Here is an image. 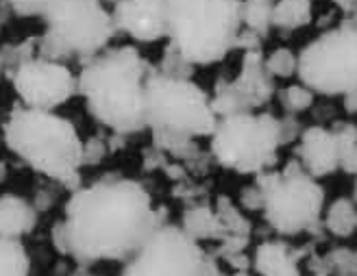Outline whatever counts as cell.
<instances>
[{
	"label": "cell",
	"instance_id": "cell-1",
	"mask_svg": "<svg viewBox=\"0 0 357 276\" xmlns=\"http://www.w3.org/2000/svg\"><path fill=\"white\" fill-rule=\"evenodd\" d=\"M162 227L151 194L129 178H105L77 190L52 244L79 263L127 261Z\"/></svg>",
	"mask_w": 357,
	"mask_h": 276
},
{
	"label": "cell",
	"instance_id": "cell-2",
	"mask_svg": "<svg viewBox=\"0 0 357 276\" xmlns=\"http://www.w3.org/2000/svg\"><path fill=\"white\" fill-rule=\"evenodd\" d=\"M149 66L131 46L107 50L89 59L77 79L87 112L116 133L146 126Z\"/></svg>",
	"mask_w": 357,
	"mask_h": 276
},
{
	"label": "cell",
	"instance_id": "cell-3",
	"mask_svg": "<svg viewBox=\"0 0 357 276\" xmlns=\"http://www.w3.org/2000/svg\"><path fill=\"white\" fill-rule=\"evenodd\" d=\"M5 144L35 172L63 185H79L83 165V141L75 124L40 109L15 107L5 122Z\"/></svg>",
	"mask_w": 357,
	"mask_h": 276
},
{
	"label": "cell",
	"instance_id": "cell-4",
	"mask_svg": "<svg viewBox=\"0 0 357 276\" xmlns=\"http://www.w3.org/2000/svg\"><path fill=\"white\" fill-rule=\"evenodd\" d=\"M240 0H166L172 48L190 66L220 61L236 48Z\"/></svg>",
	"mask_w": 357,
	"mask_h": 276
},
{
	"label": "cell",
	"instance_id": "cell-5",
	"mask_svg": "<svg viewBox=\"0 0 357 276\" xmlns=\"http://www.w3.org/2000/svg\"><path fill=\"white\" fill-rule=\"evenodd\" d=\"M218 116L205 91L183 79L151 75L146 81V126L164 146L185 144L216 131Z\"/></svg>",
	"mask_w": 357,
	"mask_h": 276
},
{
	"label": "cell",
	"instance_id": "cell-6",
	"mask_svg": "<svg viewBox=\"0 0 357 276\" xmlns=\"http://www.w3.org/2000/svg\"><path fill=\"white\" fill-rule=\"evenodd\" d=\"M114 17L100 0H68L50 17L38 40L40 57L50 61L94 59L114 38Z\"/></svg>",
	"mask_w": 357,
	"mask_h": 276
},
{
	"label": "cell",
	"instance_id": "cell-7",
	"mask_svg": "<svg viewBox=\"0 0 357 276\" xmlns=\"http://www.w3.org/2000/svg\"><path fill=\"white\" fill-rule=\"evenodd\" d=\"M211 137L213 157L238 174H253L268 168L285 139L283 124L266 114L227 116L218 120Z\"/></svg>",
	"mask_w": 357,
	"mask_h": 276
},
{
	"label": "cell",
	"instance_id": "cell-8",
	"mask_svg": "<svg viewBox=\"0 0 357 276\" xmlns=\"http://www.w3.org/2000/svg\"><path fill=\"white\" fill-rule=\"evenodd\" d=\"M259 192L266 220L273 229L285 235L310 229L318 220L325 198L318 183L298 165H290L285 172L277 174H261Z\"/></svg>",
	"mask_w": 357,
	"mask_h": 276
},
{
	"label": "cell",
	"instance_id": "cell-9",
	"mask_svg": "<svg viewBox=\"0 0 357 276\" xmlns=\"http://www.w3.org/2000/svg\"><path fill=\"white\" fill-rule=\"evenodd\" d=\"M298 77L320 94H349L357 87V26L329 31L298 57Z\"/></svg>",
	"mask_w": 357,
	"mask_h": 276
},
{
	"label": "cell",
	"instance_id": "cell-10",
	"mask_svg": "<svg viewBox=\"0 0 357 276\" xmlns=\"http://www.w3.org/2000/svg\"><path fill=\"white\" fill-rule=\"evenodd\" d=\"M205 252L199 242L174 227H159L131 259L120 276H199Z\"/></svg>",
	"mask_w": 357,
	"mask_h": 276
},
{
	"label": "cell",
	"instance_id": "cell-11",
	"mask_svg": "<svg viewBox=\"0 0 357 276\" xmlns=\"http://www.w3.org/2000/svg\"><path fill=\"white\" fill-rule=\"evenodd\" d=\"M9 77L24 107L40 109V112H55L79 91L77 79L68 66L44 57L29 59Z\"/></svg>",
	"mask_w": 357,
	"mask_h": 276
},
{
	"label": "cell",
	"instance_id": "cell-12",
	"mask_svg": "<svg viewBox=\"0 0 357 276\" xmlns=\"http://www.w3.org/2000/svg\"><path fill=\"white\" fill-rule=\"evenodd\" d=\"M271 94H273V81L261 63L259 52H246L240 77L231 85L218 89V94L211 100V107L216 116L222 118L248 114V109L264 105L271 98Z\"/></svg>",
	"mask_w": 357,
	"mask_h": 276
},
{
	"label": "cell",
	"instance_id": "cell-13",
	"mask_svg": "<svg viewBox=\"0 0 357 276\" xmlns=\"http://www.w3.org/2000/svg\"><path fill=\"white\" fill-rule=\"evenodd\" d=\"M112 17L116 31L137 42H159L170 35L166 0H120Z\"/></svg>",
	"mask_w": 357,
	"mask_h": 276
},
{
	"label": "cell",
	"instance_id": "cell-14",
	"mask_svg": "<svg viewBox=\"0 0 357 276\" xmlns=\"http://www.w3.org/2000/svg\"><path fill=\"white\" fill-rule=\"evenodd\" d=\"M301 157L305 163L307 174L325 176L331 174L340 165V155H337L335 135L325 131V128H307L301 139Z\"/></svg>",
	"mask_w": 357,
	"mask_h": 276
},
{
	"label": "cell",
	"instance_id": "cell-15",
	"mask_svg": "<svg viewBox=\"0 0 357 276\" xmlns=\"http://www.w3.org/2000/svg\"><path fill=\"white\" fill-rule=\"evenodd\" d=\"M35 222L38 211L20 196H0V239H20L26 235Z\"/></svg>",
	"mask_w": 357,
	"mask_h": 276
},
{
	"label": "cell",
	"instance_id": "cell-16",
	"mask_svg": "<svg viewBox=\"0 0 357 276\" xmlns=\"http://www.w3.org/2000/svg\"><path fill=\"white\" fill-rule=\"evenodd\" d=\"M255 270L261 276H301L294 254L279 242H266L255 252Z\"/></svg>",
	"mask_w": 357,
	"mask_h": 276
},
{
	"label": "cell",
	"instance_id": "cell-17",
	"mask_svg": "<svg viewBox=\"0 0 357 276\" xmlns=\"http://www.w3.org/2000/svg\"><path fill=\"white\" fill-rule=\"evenodd\" d=\"M312 20V0H279L273 9V24L279 29H298Z\"/></svg>",
	"mask_w": 357,
	"mask_h": 276
},
{
	"label": "cell",
	"instance_id": "cell-18",
	"mask_svg": "<svg viewBox=\"0 0 357 276\" xmlns=\"http://www.w3.org/2000/svg\"><path fill=\"white\" fill-rule=\"evenodd\" d=\"M194 242H201V239H213L220 235V220L218 215H213L209 207H196L190 209L183 215V227H181Z\"/></svg>",
	"mask_w": 357,
	"mask_h": 276
},
{
	"label": "cell",
	"instance_id": "cell-19",
	"mask_svg": "<svg viewBox=\"0 0 357 276\" xmlns=\"http://www.w3.org/2000/svg\"><path fill=\"white\" fill-rule=\"evenodd\" d=\"M31 261L17 239H0V276H29Z\"/></svg>",
	"mask_w": 357,
	"mask_h": 276
},
{
	"label": "cell",
	"instance_id": "cell-20",
	"mask_svg": "<svg viewBox=\"0 0 357 276\" xmlns=\"http://www.w3.org/2000/svg\"><path fill=\"white\" fill-rule=\"evenodd\" d=\"M275 0H244L240 5V20L257 35H264L273 24Z\"/></svg>",
	"mask_w": 357,
	"mask_h": 276
},
{
	"label": "cell",
	"instance_id": "cell-21",
	"mask_svg": "<svg viewBox=\"0 0 357 276\" xmlns=\"http://www.w3.org/2000/svg\"><path fill=\"white\" fill-rule=\"evenodd\" d=\"M327 229L337 237H347L357 229V211L351 200L340 198L333 202L327 213Z\"/></svg>",
	"mask_w": 357,
	"mask_h": 276
},
{
	"label": "cell",
	"instance_id": "cell-22",
	"mask_svg": "<svg viewBox=\"0 0 357 276\" xmlns=\"http://www.w3.org/2000/svg\"><path fill=\"white\" fill-rule=\"evenodd\" d=\"M9 9L22 17H50L61 5H66L68 0H5Z\"/></svg>",
	"mask_w": 357,
	"mask_h": 276
},
{
	"label": "cell",
	"instance_id": "cell-23",
	"mask_svg": "<svg viewBox=\"0 0 357 276\" xmlns=\"http://www.w3.org/2000/svg\"><path fill=\"white\" fill-rule=\"evenodd\" d=\"M337 141V155H340V165L351 172L357 174V131L355 128H344L340 135H335Z\"/></svg>",
	"mask_w": 357,
	"mask_h": 276
},
{
	"label": "cell",
	"instance_id": "cell-24",
	"mask_svg": "<svg viewBox=\"0 0 357 276\" xmlns=\"http://www.w3.org/2000/svg\"><path fill=\"white\" fill-rule=\"evenodd\" d=\"M35 46H38V40H26L22 44H15V46H5L3 50H0V61H3V68L9 72L20 68L22 63H26L29 59H33V50Z\"/></svg>",
	"mask_w": 357,
	"mask_h": 276
},
{
	"label": "cell",
	"instance_id": "cell-25",
	"mask_svg": "<svg viewBox=\"0 0 357 276\" xmlns=\"http://www.w3.org/2000/svg\"><path fill=\"white\" fill-rule=\"evenodd\" d=\"M264 68L273 77H292L298 68V59L294 57V52L290 48H279L266 59Z\"/></svg>",
	"mask_w": 357,
	"mask_h": 276
},
{
	"label": "cell",
	"instance_id": "cell-26",
	"mask_svg": "<svg viewBox=\"0 0 357 276\" xmlns=\"http://www.w3.org/2000/svg\"><path fill=\"white\" fill-rule=\"evenodd\" d=\"M281 98L285 109L290 112H303L314 102V94L310 87H303V85H290L288 89L281 91Z\"/></svg>",
	"mask_w": 357,
	"mask_h": 276
},
{
	"label": "cell",
	"instance_id": "cell-27",
	"mask_svg": "<svg viewBox=\"0 0 357 276\" xmlns=\"http://www.w3.org/2000/svg\"><path fill=\"white\" fill-rule=\"evenodd\" d=\"M199 276H222L218 263L209 259V256H205V261H203V268H201V274Z\"/></svg>",
	"mask_w": 357,
	"mask_h": 276
},
{
	"label": "cell",
	"instance_id": "cell-28",
	"mask_svg": "<svg viewBox=\"0 0 357 276\" xmlns=\"http://www.w3.org/2000/svg\"><path fill=\"white\" fill-rule=\"evenodd\" d=\"M344 107H347V112H351V114L357 112V87L351 89L349 94L344 96Z\"/></svg>",
	"mask_w": 357,
	"mask_h": 276
},
{
	"label": "cell",
	"instance_id": "cell-29",
	"mask_svg": "<svg viewBox=\"0 0 357 276\" xmlns=\"http://www.w3.org/2000/svg\"><path fill=\"white\" fill-rule=\"evenodd\" d=\"M234 276H253V274H248V272H244V270H240V272H236Z\"/></svg>",
	"mask_w": 357,
	"mask_h": 276
},
{
	"label": "cell",
	"instance_id": "cell-30",
	"mask_svg": "<svg viewBox=\"0 0 357 276\" xmlns=\"http://www.w3.org/2000/svg\"><path fill=\"white\" fill-rule=\"evenodd\" d=\"M5 24V11H0V26Z\"/></svg>",
	"mask_w": 357,
	"mask_h": 276
},
{
	"label": "cell",
	"instance_id": "cell-31",
	"mask_svg": "<svg viewBox=\"0 0 357 276\" xmlns=\"http://www.w3.org/2000/svg\"><path fill=\"white\" fill-rule=\"evenodd\" d=\"M3 70H5V68H3V61H0V77H3Z\"/></svg>",
	"mask_w": 357,
	"mask_h": 276
},
{
	"label": "cell",
	"instance_id": "cell-32",
	"mask_svg": "<svg viewBox=\"0 0 357 276\" xmlns=\"http://www.w3.org/2000/svg\"><path fill=\"white\" fill-rule=\"evenodd\" d=\"M100 3H102V0H100ZM112 3H116V5H118V3H120V0H112Z\"/></svg>",
	"mask_w": 357,
	"mask_h": 276
},
{
	"label": "cell",
	"instance_id": "cell-33",
	"mask_svg": "<svg viewBox=\"0 0 357 276\" xmlns=\"http://www.w3.org/2000/svg\"><path fill=\"white\" fill-rule=\"evenodd\" d=\"M77 276H92V274H77Z\"/></svg>",
	"mask_w": 357,
	"mask_h": 276
},
{
	"label": "cell",
	"instance_id": "cell-34",
	"mask_svg": "<svg viewBox=\"0 0 357 276\" xmlns=\"http://www.w3.org/2000/svg\"><path fill=\"white\" fill-rule=\"evenodd\" d=\"M355 198H357V185H355Z\"/></svg>",
	"mask_w": 357,
	"mask_h": 276
},
{
	"label": "cell",
	"instance_id": "cell-35",
	"mask_svg": "<svg viewBox=\"0 0 357 276\" xmlns=\"http://www.w3.org/2000/svg\"><path fill=\"white\" fill-rule=\"evenodd\" d=\"M355 26H357V24H355Z\"/></svg>",
	"mask_w": 357,
	"mask_h": 276
}]
</instances>
